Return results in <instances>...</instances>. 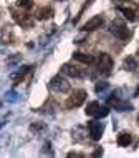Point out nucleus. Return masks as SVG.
<instances>
[{"mask_svg": "<svg viewBox=\"0 0 139 158\" xmlns=\"http://www.w3.org/2000/svg\"><path fill=\"white\" fill-rule=\"evenodd\" d=\"M113 58L111 55L108 53H101L98 58H96V67H98V72L103 75H109L111 73V68H113Z\"/></svg>", "mask_w": 139, "mask_h": 158, "instance_id": "2", "label": "nucleus"}, {"mask_svg": "<svg viewBox=\"0 0 139 158\" xmlns=\"http://www.w3.org/2000/svg\"><path fill=\"white\" fill-rule=\"evenodd\" d=\"M85 100H86V92H85V90H75V92L68 97V100H66L65 106H66L68 110L76 108V106H81L83 103H85Z\"/></svg>", "mask_w": 139, "mask_h": 158, "instance_id": "3", "label": "nucleus"}, {"mask_svg": "<svg viewBox=\"0 0 139 158\" xmlns=\"http://www.w3.org/2000/svg\"><path fill=\"white\" fill-rule=\"evenodd\" d=\"M91 155H93V156H99V155H103V148H96V150L93 152Z\"/></svg>", "mask_w": 139, "mask_h": 158, "instance_id": "21", "label": "nucleus"}, {"mask_svg": "<svg viewBox=\"0 0 139 158\" xmlns=\"http://www.w3.org/2000/svg\"><path fill=\"white\" fill-rule=\"evenodd\" d=\"M137 95H139V88H137Z\"/></svg>", "mask_w": 139, "mask_h": 158, "instance_id": "24", "label": "nucleus"}, {"mask_svg": "<svg viewBox=\"0 0 139 158\" xmlns=\"http://www.w3.org/2000/svg\"><path fill=\"white\" fill-rule=\"evenodd\" d=\"M30 131L35 133V135H40V133H43V131H46V125L41 123V122H35V123L30 125Z\"/></svg>", "mask_w": 139, "mask_h": 158, "instance_id": "15", "label": "nucleus"}, {"mask_svg": "<svg viewBox=\"0 0 139 158\" xmlns=\"http://www.w3.org/2000/svg\"><path fill=\"white\" fill-rule=\"evenodd\" d=\"M88 130H90V136H91V140L98 142V140H101V136H103L104 125H103L101 122H90V123H88Z\"/></svg>", "mask_w": 139, "mask_h": 158, "instance_id": "6", "label": "nucleus"}, {"mask_svg": "<svg viewBox=\"0 0 139 158\" xmlns=\"http://www.w3.org/2000/svg\"><path fill=\"white\" fill-rule=\"evenodd\" d=\"M5 100H7V102H17V100H18L17 92H7V93H5Z\"/></svg>", "mask_w": 139, "mask_h": 158, "instance_id": "19", "label": "nucleus"}, {"mask_svg": "<svg viewBox=\"0 0 139 158\" xmlns=\"http://www.w3.org/2000/svg\"><path fill=\"white\" fill-rule=\"evenodd\" d=\"M50 88H52L53 92H58V93H65L70 90V82L66 78H63L61 75H56L52 78V82H50Z\"/></svg>", "mask_w": 139, "mask_h": 158, "instance_id": "4", "label": "nucleus"}, {"mask_svg": "<svg viewBox=\"0 0 139 158\" xmlns=\"http://www.w3.org/2000/svg\"><path fill=\"white\" fill-rule=\"evenodd\" d=\"M108 87H109V85H108V82H101V83H98V85H96V88H95V90H96V93H101V92L108 90Z\"/></svg>", "mask_w": 139, "mask_h": 158, "instance_id": "20", "label": "nucleus"}, {"mask_svg": "<svg viewBox=\"0 0 139 158\" xmlns=\"http://www.w3.org/2000/svg\"><path fill=\"white\" fill-rule=\"evenodd\" d=\"M61 72L65 75L73 77V78H83V77H86V73L81 70V68L71 65V63H63V65H61Z\"/></svg>", "mask_w": 139, "mask_h": 158, "instance_id": "7", "label": "nucleus"}, {"mask_svg": "<svg viewBox=\"0 0 139 158\" xmlns=\"http://www.w3.org/2000/svg\"><path fill=\"white\" fill-rule=\"evenodd\" d=\"M109 32H111L116 38H119V40H128L129 35H131V32L128 30V27H126L124 23H119V22H113Z\"/></svg>", "mask_w": 139, "mask_h": 158, "instance_id": "5", "label": "nucleus"}, {"mask_svg": "<svg viewBox=\"0 0 139 158\" xmlns=\"http://www.w3.org/2000/svg\"><path fill=\"white\" fill-rule=\"evenodd\" d=\"M123 67H124V70H128V72H134V70L137 68V62H136V58L131 57V55H128V57L124 58Z\"/></svg>", "mask_w": 139, "mask_h": 158, "instance_id": "13", "label": "nucleus"}, {"mask_svg": "<svg viewBox=\"0 0 139 158\" xmlns=\"http://www.w3.org/2000/svg\"><path fill=\"white\" fill-rule=\"evenodd\" d=\"M103 23H104V20H103V17H99V15H96V17H91L88 22L83 25V30L85 32H93V30H98V28L103 27Z\"/></svg>", "mask_w": 139, "mask_h": 158, "instance_id": "8", "label": "nucleus"}, {"mask_svg": "<svg viewBox=\"0 0 139 158\" xmlns=\"http://www.w3.org/2000/svg\"><path fill=\"white\" fill-rule=\"evenodd\" d=\"M68 156L70 158H73V156H83L81 153H75V152H71V153H68Z\"/></svg>", "mask_w": 139, "mask_h": 158, "instance_id": "22", "label": "nucleus"}, {"mask_svg": "<svg viewBox=\"0 0 139 158\" xmlns=\"http://www.w3.org/2000/svg\"><path fill=\"white\" fill-rule=\"evenodd\" d=\"M3 125H5V120H2V122H0V128H2Z\"/></svg>", "mask_w": 139, "mask_h": 158, "instance_id": "23", "label": "nucleus"}, {"mask_svg": "<svg viewBox=\"0 0 139 158\" xmlns=\"http://www.w3.org/2000/svg\"><path fill=\"white\" fill-rule=\"evenodd\" d=\"M30 68H32L30 65H25V67L20 68V70L17 72L15 75H12V80H14V83H20V82H22V78H23L25 75H27V72H30Z\"/></svg>", "mask_w": 139, "mask_h": 158, "instance_id": "14", "label": "nucleus"}, {"mask_svg": "<svg viewBox=\"0 0 139 158\" xmlns=\"http://www.w3.org/2000/svg\"><path fill=\"white\" fill-rule=\"evenodd\" d=\"M119 12H121V14H123V15H124L128 20H134V19H136V12H134V10H131V8L119 7Z\"/></svg>", "mask_w": 139, "mask_h": 158, "instance_id": "16", "label": "nucleus"}, {"mask_svg": "<svg viewBox=\"0 0 139 158\" xmlns=\"http://www.w3.org/2000/svg\"><path fill=\"white\" fill-rule=\"evenodd\" d=\"M111 106H114L118 112H126V110H128V112H131V110H133V105L129 103V102H121L118 97L111 102Z\"/></svg>", "mask_w": 139, "mask_h": 158, "instance_id": "9", "label": "nucleus"}, {"mask_svg": "<svg viewBox=\"0 0 139 158\" xmlns=\"http://www.w3.org/2000/svg\"><path fill=\"white\" fill-rule=\"evenodd\" d=\"M109 113V108L106 105H101L99 102H90L86 106V115L88 117H93V118H103V117H108Z\"/></svg>", "mask_w": 139, "mask_h": 158, "instance_id": "1", "label": "nucleus"}, {"mask_svg": "<svg viewBox=\"0 0 139 158\" xmlns=\"http://www.w3.org/2000/svg\"><path fill=\"white\" fill-rule=\"evenodd\" d=\"M83 133H85V128H83V127H76L73 130V140H75V142H81V140H83Z\"/></svg>", "mask_w": 139, "mask_h": 158, "instance_id": "17", "label": "nucleus"}, {"mask_svg": "<svg viewBox=\"0 0 139 158\" xmlns=\"http://www.w3.org/2000/svg\"><path fill=\"white\" fill-rule=\"evenodd\" d=\"M133 143V135L128 133V131H123V133L118 135V145L119 147H129Z\"/></svg>", "mask_w": 139, "mask_h": 158, "instance_id": "11", "label": "nucleus"}, {"mask_svg": "<svg viewBox=\"0 0 139 158\" xmlns=\"http://www.w3.org/2000/svg\"><path fill=\"white\" fill-rule=\"evenodd\" d=\"M0 105H2V100H0Z\"/></svg>", "mask_w": 139, "mask_h": 158, "instance_id": "25", "label": "nucleus"}, {"mask_svg": "<svg viewBox=\"0 0 139 158\" xmlns=\"http://www.w3.org/2000/svg\"><path fill=\"white\" fill-rule=\"evenodd\" d=\"M73 58H75L76 62L86 63V65H88V63H93V62H95V58H93L91 55H88V53H83V52H75V53H73Z\"/></svg>", "mask_w": 139, "mask_h": 158, "instance_id": "12", "label": "nucleus"}, {"mask_svg": "<svg viewBox=\"0 0 139 158\" xmlns=\"http://www.w3.org/2000/svg\"><path fill=\"white\" fill-rule=\"evenodd\" d=\"M17 5H18L20 8H25V10H30V8H33V2L32 0H18Z\"/></svg>", "mask_w": 139, "mask_h": 158, "instance_id": "18", "label": "nucleus"}, {"mask_svg": "<svg viewBox=\"0 0 139 158\" xmlns=\"http://www.w3.org/2000/svg\"><path fill=\"white\" fill-rule=\"evenodd\" d=\"M53 17V8L52 7H41L37 10V19L38 20H48Z\"/></svg>", "mask_w": 139, "mask_h": 158, "instance_id": "10", "label": "nucleus"}]
</instances>
